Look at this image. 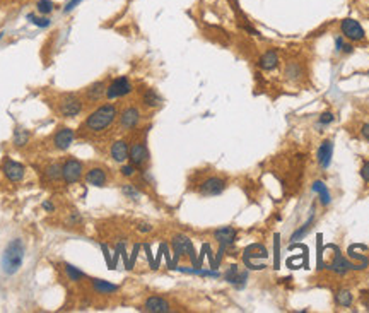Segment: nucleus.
<instances>
[{
  "mask_svg": "<svg viewBox=\"0 0 369 313\" xmlns=\"http://www.w3.org/2000/svg\"><path fill=\"white\" fill-rule=\"evenodd\" d=\"M118 118V108L113 103H105L101 106H98L96 110H92L86 120L82 122V125L77 130V137L79 139H96L105 135L111 127L115 125Z\"/></svg>",
  "mask_w": 369,
  "mask_h": 313,
  "instance_id": "nucleus-1",
  "label": "nucleus"
},
{
  "mask_svg": "<svg viewBox=\"0 0 369 313\" xmlns=\"http://www.w3.org/2000/svg\"><path fill=\"white\" fill-rule=\"evenodd\" d=\"M52 106H53V111H55L60 118L72 120L82 113L86 104H84V99H82V96H80V92H60V94L55 96Z\"/></svg>",
  "mask_w": 369,
  "mask_h": 313,
  "instance_id": "nucleus-2",
  "label": "nucleus"
},
{
  "mask_svg": "<svg viewBox=\"0 0 369 313\" xmlns=\"http://www.w3.org/2000/svg\"><path fill=\"white\" fill-rule=\"evenodd\" d=\"M24 253L26 245L21 238H14L7 243L2 255V270L7 276H14L19 272V269L22 267V262H24Z\"/></svg>",
  "mask_w": 369,
  "mask_h": 313,
  "instance_id": "nucleus-3",
  "label": "nucleus"
},
{
  "mask_svg": "<svg viewBox=\"0 0 369 313\" xmlns=\"http://www.w3.org/2000/svg\"><path fill=\"white\" fill-rule=\"evenodd\" d=\"M62 181L65 185H75L84 180V163L75 156H67L62 161Z\"/></svg>",
  "mask_w": 369,
  "mask_h": 313,
  "instance_id": "nucleus-4",
  "label": "nucleus"
},
{
  "mask_svg": "<svg viewBox=\"0 0 369 313\" xmlns=\"http://www.w3.org/2000/svg\"><path fill=\"white\" fill-rule=\"evenodd\" d=\"M108 84H110L108 79H99V80H96V82L84 87V89L80 91L84 104H86V106H91V104H98L99 101H103V99L106 98Z\"/></svg>",
  "mask_w": 369,
  "mask_h": 313,
  "instance_id": "nucleus-5",
  "label": "nucleus"
},
{
  "mask_svg": "<svg viewBox=\"0 0 369 313\" xmlns=\"http://www.w3.org/2000/svg\"><path fill=\"white\" fill-rule=\"evenodd\" d=\"M140 118H142V113L140 110L135 106V104H128V106H125L123 110L120 111V115H118V129L122 130V132H128V130H135L138 127V123H140Z\"/></svg>",
  "mask_w": 369,
  "mask_h": 313,
  "instance_id": "nucleus-6",
  "label": "nucleus"
},
{
  "mask_svg": "<svg viewBox=\"0 0 369 313\" xmlns=\"http://www.w3.org/2000/svg\"><path fill=\"white\" fill-rule=\"evenodd\" d=\"M228 187V181L222 176L212 175V176H207L205 180H202L197 187V192L202 197H215V195H221L222 192L226 190Z\"/></svg>",
  "mask_w": 369,
  "mask_h": 313,
  "instance_id": "nucleus-7",
  "label": "nucleus"
},
{
  "mask_svg": "<svg viewBox=\"0 0 369 313\" xmlns=\"http://www.w3.org/2000/svg\"><path fill=\"white\" fill-rule=\"evenodd\" d=\"M74 139H75V132L70 129V127L60 125V127H57V130L53 132L52 137H50V141H52L53 149L63 153V151H67L72 144H74Z\"/></svg>",
  "mask_w": 369,
  "mask_h": 313,
  "instance_id": "nucleus-8",
  "label": "nucleus"
},
{
  "mask_svg": "<svg viewBox=\"0 0 369 313\" xmlns=\"http://www.w3.org/2000/svg\"><path fill=\"white\" fill-rule=\"evenodd\" d=\"M84 181L91 187H106L108 181H110V175H108V169L101 164H91L89 168L84 171Z\"/></svg>",
  "mask_w": 369,
  "mask_h": 313,
  "instance_id": "nucleus-9",
  "label": "nucleus"
},
{
  "mask_svg": "<svg viewBox=\"0 0 369 313\" xmlns=\"http://www.w3.org/2000/svg\"><path fill=\"white\" fill-rule=\"evenodd\" d=\"M133 91V86L130 82L128 77H117L113 79L110 84H108L106 89V99H117V98H123V96H128L130 92Z\"/></svg>",
  "mask_w": 369,
  "mask_h": 313,
  "instance_id": "nucleus-10",
  "label": "nucleus"
},
{
  "mask_svg": "<svg viewBox=\"0 0 369 313\" xmlns=\"http://www.w3.org/2000/svg\"><path fill=\"white\" fill-rule=\"evenodd\" d=\"M128 159L135 168H144V166L149 163V149H147V144H145V137L138 139V141H135L130 146Z\"/></svg>",
  "mask_w": 369,
  "mask_h": 313,
  "instance_id": "nucleus-11",
  "label": "nucleus"
},
{
  "mask_svg": "<svg viewBox=\"0 0 369 313\" xmlns=\"http://www.w3.org/2000/svg\"><path fill=\"white\" fill-rule=\"evenodd\" d=\"M2 171L3 175L7 176V180L10 181H21L22 178H24L26 175V166L17 163V161L10 159V157H5V159L2 161Z\"/></svg>",
  "mask_w": 369,
  "mask_h": 313,
  "instance_id": "nucleus-12",
  "label": "nucleus"
},
{
  "mask_svg": "<svg viewBox=\"0 0 369 313\" xmlns=\"http://www.w3.org/2000/svg\"><path fill=\"white\" fill-rule=\"evenodd\" d=\"M268 257V252L267 248H265L263 245H260V243H253V245L246 246L245 250V255H243V260L246 264V267L249 269H256V264L255 260H261V258H267Z\"/></svg>",
  "mask_w": 369,
  "mask_h": 313,
  "instance_id": "nucleus-13",
  "label": "nucleus"
},
{
  "mask_svg": "<svg viewBox=\"0 0 369 313\" xmlns=\"http://www.w3.org/2000/svg\"><path fill=\"white\" fill-rule=\"evenodd\" d=\"M340 29H342V34H344L345 38H349L351 41H363L364 36H366V33H364L363 26L359 24L357 21H354V19H344L340 24Z\"/></svg>",
  "mask_w": 369,
  "mask_h": 313,
  "instance_id": "nucleus-14",
  "label": "nucleus"
},
{
  "mask_svg": "<svg viewBox=\"0 0 369 313\" xmlns=\"http://www.w3.org/2000/svg\"><path fill=\"white\" fill-rule=\"evenodd\" d=\"M173 248H175V253H176V258L180 257V255H190L191 262H195V248L193 245H191L190 238L184 236V235H176L175 238H173Z\"/></svg>",
  "mask_w": 369,
  "mask_h": 313,
  "instance_id": "nucleus-15",
  "label": "nucleus"
},
{
  "mask_svg": "<svg viewBox=\"0 0 369 313\" xmlns=\"http://www.w3.org/2000/svg\"><path fill=\"white\" fill-rule=\"evenodd\" d=\"M128 154H130V144L128 141L125 139H118L111 144L110 148V156L115 163H125L128 159Z\"/></svg>",
  "mask_w": 369,
  "mask_h": 313,
  "instance_id": "nucleus-16",
  "label": "nucleus"
},
{
  "mask_svg": "<svg viewBox=\"0 0 369 313\" xmlns=\"http://www.w3.org/2000/svg\"><path fill=\"white\" fill-rule=\"evenodd\" d=\"M144 310L151 313H166L171 312V305L163 296H149L144 303Z\"/></svg>",
  "mask_w": 369,
  "mask_h": 313,
  "instance_id": "nucleus-17",
  "label": "nucleus"
},
{
  "mask_svg": "<svg viewBox=\"0 0 369 313\" xmlns=\"http://www.w3.org/2000/svg\"><path fill=\"white\" fill-rule=\"evenodd\" d=\"M43 176L50 185H57L62 181V164L59 161H50L48 164L43 168ZM63 183V181H62Z\"/></svg>",
  "mask_w": 369,
  "mask_h": 313,
  "instance_id": "nucleus-18",
  "label": "nucleus"
},
{
  "mask_svg": "<svg viewBox=\"0 0 369 313\" xmlns=\"http://www.w3.org/2000/svg\"><path fill=\"white\" fill-rule=\"evenodd\" d=\"M214 238L217 239L221 246H229V245H233L234 239H236V230L231 226L219 228V230L214 231Z\"/></svg>",
  "mask_w": 369,
  "mask_h": 313,
  "instance_id": "nucleus-19",
  "label": "nucleus"
},
{
  "mask_svg": "<svg viewBox=\"0 0 369 313\" xmlns=\"http://www.w3.org/2000/svg\"><path fill=\"white\" fill-rule=\"evenodd\" d=\"M89 284H91L92 291L98 293V295H115V293L120 289V286L111 284V283H108V281H103V279H96V277L89 279Z\"/></svg>",
  "mask_w": 369,
  "mask_h": 313,
  "instance_id": "nucleus-20",
  "label": "nucleus"
},
{
  "mask_svg": "<svg viewBox=\"0 0 369 313\" xmlns=\"http://www.w3.org/2000/svg\"><path fill=\"white\" fill-rule=\"evenodd\" d=\"M332 153H333V144L332 141H325L321 142V146L318 148L316 153V159L323 168H328L330 166V159H332Z\"/></svg>",
  "mask_w": 369,
  "mask_h": 313,
  "instance_id": "nucleus-21",
  "label": "nucleus"
},
{
  "mask_svg": "<svg viewBox=\"0 0 369 313\" xmlns=\"http://www.w3.org/2000/svg\"><path fill=\"white\" fill-rule=\"evenodd\" d=\"M258 65L261 71H274L277 65H279V53H277V50H267L261 55Z\"/></svg>",
  "mask_w": 369,
  "mask_h": 313,
  "instance_id": "nucleus-22",
  "label": "nucleus"
},
{
  "mask_svg": "<svg viewBox=\"0 0 369 313\" xmlns=\"http://www.w3.org/2000/svg\"><path fill=\"white\" fill-rule=\"evenodd\" d=\"M335 252H337V253H335V257H333L332 264H330V269H332L333 272H337V274H345L349 269H359V267H356V265H352L351 262L347 260V258L342 257V253L338 252V248L335 250Z\"/></svg>",
  "mask_w": 369,
  "mask_h": 313,
  "instance_id": "nucleus-23",
  "label": "nucleus"
},
{
  "mask_svg": "<svg viewBox=\"0 0 369 313\" xmlns=\"http://www.w3.org/2000/svg\"><path fill=\"white\" fill-rule=\"evenodd\" d=\"M142 104H144L145 108H157L163 104V98L157 94L156 89H147L142 94Z\"/></svg>",
  "mask_w": 369,
  "mask_h": 313,
  "instance_id": "nucleus-24",
  "label": "nucleus"
},
{
  "mask_svg": "<svg viewBox=\"0 0 369 313\" xmlns=\"http://www.w3.org/2000/svg\"><path fill=\"white\" fill-rule=\"evenodd\" d=\"M29 139H31L29 130H26V129H21V127H17V129L14 130L12 144L15 146V148H24V146L29 142Z\"/></svg>",
  "mask_w": 369,
  "mask_h": 313,
  "instance_id": "nucleus-25",
  "label": "nucleus"
},
{
  "mask_svg": "<svg viewBox=\"0 0 369 313\" xmlns=\"http://www.w3.org/2000/svg\"><path fill=\"white\" fill-rule=\"evenodd\" d=\"M63 272L67 274L68 281H72V283H79V281L86 279V274H84L82 270L75 269L74 265H70V264H63Z\"/></svg>",
  "mask_w": 369,
  "mask_h": 313,
  "instance_id": "nucleus-26",
  "label": "nucleus"
},
{
  "mask_svg": "<svg viewBox=\"0 0 369 313\" xmlns=\"http://www.w3.org/2000/svg\"><path fill=\"white\" fill-rule=\"evenodd\" d=\"M313 190L316 192L318 197H320V202L323 204V206H328L330 204V192H328V188H326V185L323 183V181H314Z\"/></svg>",
  "mask_w": 369,
  "mask_h": 313,
  "instance_id": "nucleus-27",
  "label": "nucleus"
},
{
  "mask_svg": "<svg viewBox=\"0 0 369 313\" xmlns=\"http://www.w3.org/2000/svg\"><path fill=\"white\" fill-rule=\"evenodd\" d=\"M303 76V69L298 62H287L286 65V77L289 80H298Z\"/></svg>",
  "mask_w": 369,
  "mask_h": 313,
  "instance_id": "nucleus-28",
  "label": "nucleus"
},
{
  "mask_svg": "<svg viewBox=\"0 0 369 313\" xmlns=\"http://www.w3.org/2000/svg\"><path fill=\"white\" fill-rule=\"evenodd\" d=\"M36 7H38V12L40 14L48 15L55 10V2H52V0H38Z\"/></svg>",
  "mask_w": 369,
  "mask_h": 313,
  "instance_id": "nucleus-29",
  "label": "nucleus"
},
{
  "mask_svg": "<svg viewBox=\"0 0 369 313\" xmlns=\"http://www.w3.org/2000/svg\"><path fill=\"white\" fill-rule=\"evenodd\" d=\"M335 300H337V305H340V307H351L352 305V295L347 291V289L338 291L335 295Z\"/></svg>",
  "mask_w": 369,
  "mask_h": 313,
  "instance_id": "nucleus-30",
  "label": "nucleus"
},
{
  "mask_svg": "<svg viewBox=\"0 0 369 313\" xmlns=\"http://www.w3.org/2000/svg\"><path fill=\"white\" fill-rule=\"evenodd\" d=\"M28 19L31 22H33L34 26H38V28H48L50 24H52V19L48 17V15H43V17H38V15L34 14H29Z\"/></svg>",
  "mask_w": 369,
  "mask_h": 313,
  "instance_id": "nucleus-31",
  "label": "nucleus"
},
{
  "mask_svg": "<svg viewBox=\"0 0 369 313\" xmlns=\"http://www.w3.org/2000/svg\"><path fill=\"white\" fill-rule=\"evenodd\" d=\"M122 192L125 194L128 199H133V200H138V197H140V192H138V188L135 187V185L132 183H126L122 187Z\"/></svg>",
  "mask_w": 369,
  "mask_h": 313,
  "instance_id": "nucleus-32",
  "label": "nucleus"
},
{
  "mask_svg": "<svg viewBox=\"0 0 369 313\" xmlns=\"http://www.w3.org/2000/svg\"><path fill=\"white\" fill-rule=\"evenodd\" d=\"M311 224H313V218H309L308 221L303 224V228H299L298 231H296L294 235H292V239H299V238H303L305 235L308 233V231L311 230Z\"/></svg>",
  "mask_w": 369,
  "mask_h": 313,
  "instance_id": "nucleus-33",
  "label": "nucleus"
},
{
  "mask_svg": "<svg viewBox=\"0 0 369 313\" xmlns=\"http://www.w3.org/2000/svg\"><path fill=\"white\" fill-rule=\"evenodd\" d=\"M120 173H122L123 176H125V178H132V176H135L137 168L132 163H130V164H123L122 169H120Z\"/></svg>",
  "mask_w": 369,
  "mask_h": 313,
  "instance_id": "nucleus-34",
  "label": "nucleus"
},
{
  "mask_svg": "<svg viewBox=\"0 0 369 313\" xmlns=\"http://www.w3.org/2000/svg\"><path fill=\"white\" fill-rule=\"evenodd\" d=\"M82 2V0H70V2H67L65 3V7H63V14H68V12H72V10L75 9V7H79V3Z\"/></svg>",
  "mask_w": 369,
  "mask_h": 313,
  "instance_id": "nucleus-35",
  "label": "nucleus"
},
{
  "mask_svg": "<svg viewBox=\"0 0 369 313\" xmlns=\"http://www.w3.org/2000/svg\"><path fill=\"white\" fill-rule=\"evenodd\" d=\"M333 120H335V117H333L332 113H328V111H326V113H323L321 117H320V125H328V123H332Z\"/></svg>",
  "mask_w": 369,
  "mask_h": 313,
  "instance_id": "nucleus-36",
  "label": "nucleus"
},
{
  "mask_svg": "<svg viewBox=\"0 0 369 313\" xmlns=\"http://www.w3.org/2000/svg\"><path fill=\"white\" fill-rule=\"evenodd\" d=\"M361 176H363L364 181H368L369 183V161L363 164V168H361Z\"/></svg>",
  "mask_w": 369,
  "mask_h": 313,
  "instance_id": "nucleus-37",
  "label": "nucleus"
},
{
  "mask_svg": "<svg viewBox=\"0 0 369 313\" xmlns=\"http://www.w3.org/2000/svg\"><path fill=\"white\" fill-rule=\"evenodd\" d=\"M138 231L140 233H149V231H152V226L149 223H140L138 224Z\"/></svg>",
  "mask_w": 369,
  "mask_h": 313,
  "instance_id": "nucleus-38",
  "label": "nucleus"
},
{
  "mask_svg": "<svg viewBox=\"0 0 369 313\" xmlns=\"http://www.w3.org/2000/svg\"><path fill=\"white\" fill-rule=\"evenodd\" d=\"M43 209L46 212H55V204L50 202V200H45L43 202Z\"/></svg>",
  "mask_w": 369,
  "mask_h": 313,
  "instance_id": "nucleus-39",
  "label": "nucleus"
},
{
  "mask_svg": "<svg viewBox=\"0 0 369 313\" xmlns=\"http://www.w3.org/2000/svg\"><path fill=\"white\" fill-rule=\"evenodd\" d=\"M275 269H279V236H275Z\"/></svg>",
  "mask_w": 369,
  "mask_h": 313,
  "instance_id": "nucleus-40",
  "label": "nucleus"
},
{
  "mask_svg": "<svg viewBox=\"0 0 369 313\" xmlns=\"http://www.w3.org/2000/svg\"><path fill=\"white\" fill-rule=\"evenodd\" d=\"M361 134H363V137L366 139V141H369V123L363 125V129H361Z\"/></svg>",
  "mask_w": 369,
  "mask_h": 313,
  "instance_id": "nucleus-41",
  "label": "nucleus"
},
{
  "mask_svg": "<svg viewBox=\"0 0 369 313\" xmlns=\"http://www.w3.org/2000/svg\"><path fill=\"white\" fill-rule=\"evenodd\" d=\"M335 45H337V50H342V48H344V40H342V38H337Z\"/></svg>",
  "mask_w": 369,
  "mask_h": 313,
  "instance_id": "nucleus-42",
  "label": "nucleus"
}]
</instances>
